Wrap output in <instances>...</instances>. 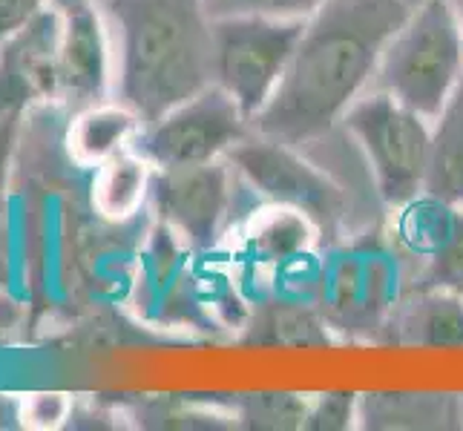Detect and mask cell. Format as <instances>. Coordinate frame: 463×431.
<instances>
[{"label": "cell", "mask_w": 463, "mask_h": 431, "mask_svg": "<svg viewBox=\"0 0 463 431\" xmlns=\"http://www.w3.org/2000/svg\"><path fill=\"white\" fill-rule=\"evenodd\" d=\"M326 0H265L262 12L279 14V18H308Z\"/></svg>", "instance_id": "obj_23"}, {"label": "cell", "mask_w": 463, "mask_h": 431, "mask_svg": "<svg viewBox=\"0 0 463 431\" xmlns=\"http://www.w3.org/2000/svg\"><path fill=\"white\" fill-rule=\"evenodd\" d=\"M211 0H107L118 38L116 98L147 126L213 84Z\"/></svg>", "instance_id": "obj_2"}, {"label": "cell", "mask_w": 463, "mask_h": 431, "mask_svg": "<svg viewBox=\"0 0 463 431\" xmlns=\"http://www.w3.org/2000/svg\"><path fill=\"white\" fill-rule=\"evenodd\" d=\"M58 46L61 14L43 6L0 46V107L24 109L29 101L58 98Z\"/></svg>", "instance_id": "obj_11"}, {"label": "cell", "mask_w": 463, "mask_h": 431, "mask_svg": "<svg viewBox=\"0 0 463 431\" xmlns=\"http://www.w3.org/2000/svg\"><path fill=\"white\" fill-rule=\"evenodd\" d=\"M141 130V118L124 104H95L75 118L70 130V147L81 164L107 162L109 155L130 147V138Z\"/></svg>", "instance_id": "obj_16"}, {"label": "cell", "mask_w": 463, "mask_h": 431, "mask_svg": "<svg viewBox=\"0 0 463 431\" xmlns=\"http://www.w3.org/2000/svg\"><path fill=\"white\" fill-rule=\"evenodd\" d=\"M392 242L397 257L418 262L409 287H440L463 296V207L423 193L397 207Z\"/></svg>", "instance_id": "obj_9"}, {"label": "cell", "mask_w": 463, "mask_h": 431, "mask_svg": "<svg viewBox=\"0 0 463 431\" xmlns=\"http://www.w3.org/2000/svg\"><path fill=\"white\" fill-rule=\"evenodd\" d=\"M253 126L231 95L211 84L167 116L141 126L130 138V150L150 167H190L228 155L231 147L248 138Z\"/></svg>", "instance_id": "obj_8"}, {"label": "cell", "mask_w": 463, "mask_h": 431, "mask_svg": "<svg viewBox=\"0 0 463 431\" xmlns=\"http://www.w3.org/2000/svg\"><path fill=\"white\" fill-rule=\"evenodd\" d=\"M357 426L365 431L463 428V397L438 391H372L360 394Z\"/></svg>", "instance_id": "obj_13"}, {"label": "cell", "mask_w": 463, "mask_h": 431, "mask_svg": "<svg viewBox=\"0 0 463 431\" xmlns=\"http://www.w3.org/2000/svg\"><path fill=\"white\" fill-rule=\"evenodd\" d=\"M228 162L268 204L306 213L323 242L334 245L345 236V228L351 225V201L343 184L306 162V155L291 144L250 133L228 150Z\"/></svg>", "instance_id": "obj_6"}, {"label": "cell", "mask_w": 463, "mask_h": 431, "mask_svg": "<svg viewBox=\"0 0 463 431\" xmlns=\"http://www.w3.org/2000/svg\"><path fill=\"white\" fill-rule=\"evenodd\" d=\"M21 107L6 109L0 116V219L6 213V187H9V164H12V153H14V138H18V126H21Z\"/></svg>", "instance_id": "obj_21"}, {"label": "cell", "mask_w": 463, "mask_h": 431, "mask_svg": "<svg viewBox=\"0 0 463 431\" xmlns=\"http://www.w3.org/2000/svg\"><path fill=\"white\" fill-rule=\"evenodd\" d=\"M455 9H458V14H460V23H463V0H455Z\"/></svg>", "instance_id": "obj_26"}, {"label": "cell", "mask_w": 463, "mask_h": 431, "mask_svg": "<svg viewBox=\"0 0 463 431\" xmlns=\"http://www.w3.org/2000/svg\"><path fill=\"white\" fill-rule=\"evenodd\" d=\"M463 78V23L455 0H418L394 32L365 92H386L438 121Z\"/></svg>", "instance_id": "obj_3"}, {"label": "cell", "mask_w": 463, "mask_h": 431, "mask_svg": "<svg viewBox=\"0 0 463 431\" xmlns=\"http://www.w3.org/2000/svg\"><path fill=\"white\" fill-rule=\"evenodd\" d=\"M250 345H328L326 316H319L306 302H265L253 314V323L245 333Z\"/></svg>", "instance_id": "obj_18"}, {"label": "cell", "mask_w": 463, "mask_h": 431, "mask_svg": "<svg viewBox=\"0 0 463 431\" xmlns=\"http://www.w3.org/2000/svg\"><path fill=\"white\" fill-rule=\"evenodd\" d=\"M61 14L58 98L87 109L109 92V43L99 6L92 0H50Z\"/></svg>", "instance_id": "obj_10"}, {"label": "cell", "mask_w": 463, "mask_h": 431, "mask_svg": "<svg viewBox=\"0 0 463 431\" xmlns=\"http://www.w3.org/2000/svg\"><path fill=\"white\" fill-rule=\"evenodd\" d=\"M418 0H326L306 18L274 98L250 121L253 133L308 150L334 133L369 87L392 35Z\"/></svg>", "instance_id": "obj_1"}, {"label": "cell", "mask_w": 463, "mask_h": 431, "mask_svg": "<svg viewBox=\"0 0 463 431\" xmlns=\"http://www.w3.org/2000/svg\"><path fill=\"white\" fill-rule=\"evenodd\" d=\"M18 417H21V406L14 403L12 397H4V394H0V428L18 426Z\"/></svg>", "instance_id": "obj_25"}, {"label": "cell", "mask_w": 463, "mask_h": 431, "mask_svg": "<svg viewBox=\"0 0 463 431\" xmlns=\"http://www.w3.org/2000/svg\"><path fill=\"white\" fill-rule=\"evenodd\" d=\"M314 239L317 228L306 213L270 204L250 213V228L242 236V257L248 265L285 267L308 257Z\"/></svg>", "instance_id": "obj_14"}, {"label": "cell", "mask_w": 463, "mask_h": 431, "mask_svg": "<svg viewBox=\"0 0 463 431\" xmlns=\"http://www.w3.org/2000/svg\"><path fill=\"white\" fill-rule=\"evenodd\" d=\"M302 32L306 18H279L270 12L216 14L211 21L213 84L242 107L248 121L274 98Z\"/></svg>", "instance_id": "obj_5"}, {"label": "cell", "mask_w": 463, "mask_h": 431, "mask_svg": "<svg viewBox=\"0 0 463 431\" xmlns=\"http://www.w3.org/2000/svg\"><path fill=\"white\" fill-rule=\"evenodd\" d=\"M50 0H0V46L24 29Z\"/></svg>", "instance_id": "obj_22"}, {"label": "cell", "mask_w": 463, "mask_h": 431, "mask_svg": "<svg viewBox=\"0 0 463 431\" xmlns=\"http://www.w3.org/2000/svg\"><path fill=\"white\" fill-rule=\"evenodd\" d=\"M250 184L228 155L190 167H153L150 204L165 228L196 250H213L231 230L233 213L245 207Z\"/></svg>", "instance_id": "obj_7"}, {"label": "cell", "mask_w": 463, "mask_h": 431, "mask_svg": "<svg viewBox=\"0 0 463 431\" xmlns=\"http://www.w3.org/2000/svg\"><path fill=\"white\" fill-rule=\"evenodd\" d=\"M383 331L397 345L463 348V296L440 287H406Z\"/></svg>", "instance_id": "obj_12"}, {"label": "cell", "mask_w": 463, "mask_h": 431, "mask_svg": "<svg viewBox=\"0 0 463 431\" xmlns=\"http://www.w3.org/2000/svg\"><path fill=\"white\" fill-rule=\"evenodd\" d=\"M4 113H6V109H4V107H0V116H4Z\"/></svg>", "instance_id": "obj_27"}, {"label": "cell", "mask_w": 463, "mask_h": 431, "mask_svg": "<svg viewBox=\"0 0 463 431\" xmlns=\"http://www.w3.org/2000/svg\"><path fill=\"white\" fill-rule=\"evenodd\" d=\"M18 316H21L18 302L0 296V345L9 340V333L14 331V325H18Z\"/></svg>", "instance_id": "obj_24"}, {"label": "cell", "mask_w": 463, "mask_h": 431, "mask_svg": "<svg viewBox=\"0 0 463 431\" xmlns=\"http://www.w3.org/2000/svg\"><path fill=\"white\" fill-rule=\"evenodd\" d=\"M357 403L360 394L354 391H328L317 394L308 403L306 426L308 431H345L357 426Z\"/></svg>", "instance_id": "obj_20"}, {"label": "cell", "mask_w": 463, "mask_h": 431, "mask_svg": "<svg viewBox=\"0 0 463 431\" xmlns=\"http://www.w3.org/2000/svg\"><path fill=\"white\" fill-rule=\"evenodd\" d=\"M311 397L288 391H262V394H233L231 414L236 426L257 431H291L306 426Z\"/></svg>", "instance_id": "obj_19"}, {"label": "cell", "mask_w": 463, "mask_h": 431, "mask_svg": "<svg viewBox=\"0 0 463 431\" xmlns=\"http://www.w3.org/2000/svg\"><path fill=\"white\" fill-rule=\"evenodd\" d=\"M150 175L153 167L130 147L109 155L107 162L99 164L92 184V199L99 213L118 221L138 213V207L145 204L150 193Z\"/></svg>", "instance_id": "obj_17"}, {"label": "cell", "mask_w": 463, "mask_h": 431, "mask_svg": "<svg viewBox=\"0 0 463 431\" xmlns=\"http://www.w3.org/2000/svg\"><path fill=\"white\" fill-rule=\"evenodd\" d=\"M426 196L463 207V78L435 121Z\"/></svg>", "instance_id": "obj_15"}, {"label": "cell", "mask_w": 463, "mask_h": 431, "mask_svg": "<svg viewBox=\"0 0 463 431\" xmlns=\"http://www.w3.org/2000/svg\"><path fill=\"white\" fill-rule=\"evenodd\" d=\"M340 126L363 150L383 204L397 211L426 193L432 121L386 92H363L345 109Z\"/></svg>", "instance_id": "obj_4"}]
</instances>
